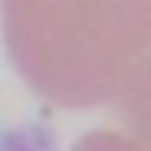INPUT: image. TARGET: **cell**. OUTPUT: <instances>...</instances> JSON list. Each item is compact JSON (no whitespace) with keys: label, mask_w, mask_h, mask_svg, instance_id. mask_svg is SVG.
Segmentation results:
<instances>
[{"label":"cell","mask_w":151,"mask_h":151,"mask_svg":"<svg viewBox=\"0 0 151 151\" xmlns=\"http://www.w3.org/2000/svg\"><path fill=\"white\" fill-rule=\"evenodd\" d=\"M15 70L55 107L114 103L151 92V0H0Z\"/></svg>","instance_id":"1"},{"label":"cell","mask_w":151,"mask_h":151,"mask_svg":"<svg viewBox=\"0 0 151 151\" xmlns=\"http://www.w3.org/2000/svg\"><path fill=\"white\" fill-rule=\"evenodd\" d=\"M74 151H147L144 144H137L133 137H122V133L111 129H92L74 144Z\"/></svg>","instance_id":"2"},{"label":"cell","mask_w":151,"mask_h":151,"mask_svg":"<svg viewBox=\"0 0 151 151\" xmlns=\"http://www.w3.org/2000/svg\"><path fill=\"white\" fill-rule=\"evenodd\" d=\"M122 122L133 129L137 144H144V147L151 151V92H147L140 103H133V107L125 111V114H122Z\"/></svg>","instance_id":"3"}]
</instances>
